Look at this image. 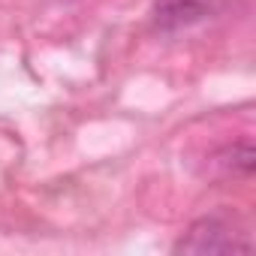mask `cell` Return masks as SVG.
Here are the masks:
<instances>
[{
	"instance_id": "1",
	"label": "cell",
	"mask_w": 256,
	"mask_h": 256,
	"mask_svg": "<svg viewBox=\"0 0 256 256\" xmlns=\"http://www.w3.org/2000/svg\"><path fill=\"white\" fill-rule=\"evenodd\" d=\"M181 250L217 253V250H238V244H235V241H232V238L214 223V220H208V223H202L199 229H193L187 241H181Z\"/></svg>"
},
{
	"instance_id": "2",
	"label": "cell",
	"mask_w": 256,
	"mask_h": 256,
	"mask_svg": "<svg viewBox=\"0 0 256 256\" xmlns=\"http://www.w3.org/2000/svg\"><path fill=\"white\" fill-rule=\"evenodd\" d=\"M202 4H205V0H202Z\"/></svg>"
}]
</instances>
